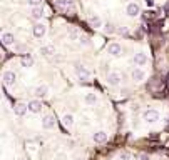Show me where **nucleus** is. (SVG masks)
Wrapping results in <instances>:
<instances>
[{
    "label": "nucleus",
    "instance_id": "18",
    "mask_svg": "<svg viewBox=\"0 0 169 160\" xmlns=\"http://www.w3.org/2000/svg\"><path fill=\"white\" fill-rule=\"evenodd\" d=\"M30 17L35 18V20H40V18L44 17V8L42 7H32V10H30Z\"/></svg>",
    "mask_w": 169,
    "mask_h": 160
},
{
    "label": "nucleus",
    "instance_id": "26",
    "mask_svg": "<svg viewBox=\"0 0 169 160\" xmlns=\"http://www.w3.org/2000/svg\"><path fill=\"white\" fill-rule=\"evenodd\" d=\"M106 32H107V33H114V32H115L114 25H112V24H107V25H106Z\"/></svg>",
    "mask_w": 169,
    "mask_h": 160
},
{
    "label": "nucleus",
    "instance_id": "4",
    "mask_svg": "<svg viewBox=\"0 0 169 160\" xmlns=\"http://www.w3.org/2000/svg\"><path fill=\"white\" fill-rule=\"evenodd\" d=\"M45 32H47V27L42 24V22L34 25V37H35V39H42V37L45 35Z\"/></svg>",
    "mask_w": 169,
    "mask_h": 160
},
{
    "label": "nucleus",
    "instance_id": "13",
    "mask_svg": "<svg viewBox=\"0 0 169 160\" xmlns=\"http://www.w3.org/2000/svg\"><path fill=\"white\" fill-rule=\"evenodd\" d=\"M144 78H146V72L142 70V68H134L132 70V80H136V82H142Z\"/></svg>",
    "mask_w": 169,
    "mask_h": 160
},
{
    "label": "nucleus",
    "instance_id": "24",
    "mask_svg": "<svg viewBox=\"0 0 169 160\" xmlns=\"http://www.w3.org/2000/svg\"><path fill=\"white\" fill-rule=\"evenodd\" d=\"M27 4L32 5V7H40V4H42V0H27Z\"/></svg>",
    "mask_w": 169,
    "mask_h": 160
},
{
    "label": "nucleus",
    "instance_id": "28",
    "mask_svg": "<svg viewBox=\"0 0 169 160\" xmlns=\"http://www.w3.org/2000/svg\"><path fill=\"white\" fill-rule=\"evenodd\" d=\"M117 33H121V35H127V29H117Z\"/></svg>",
    "mask_w": 169,
    "mask_h": 160
},
{
    "label": "nucleus",
    "instance_id": "11",
    "mask_svg": "<svg viewBox=\"0 0 169 160\" xmlns=\"http://www.w3.org/2000/svg\"><path fill=\"white\" fill-rule=\"evenodd\" d=\"M42 127L45 128V130H50V128L55 127V120L52 115H45V117L42 118Z\"/></svg>",
    "mask_w": 169,
    "mask_h": 160
},
{
    "label": "nucleus",
    "instance_id": "9",
    "mask_svg": "<svg viewBox=\"0 0 169 160\" xmlns=\"http://www.w3.org/2000/svg\"><path fill=\"white\" fill-rule=\"evenodd\" d=\"M121 80H122V77H121V74H119V72H111V74L107 75L109 85H119V83H121Z\"/></svg>",
    "mask_w": 169,
    "mask_h": 160
},
{
    "label": "nucleus",
    "instance_id": "5",
    "mask_svg": "<svg viewBox=\"0 0 169 160\" xmlns=\"http://www.w3.org/2000/svg\"><path fill=\"white\" fill-rule=\"evenodd\" d=\"M27 110H29V105H27V103H24V102L15 103V107H14V114L18 115V117H24V115L27 114Z\"/></svg>",
    "mask_w": 169,
    "mask_h": 160
},
{
    "label": "nucleus",
    "instance_id": "30",
    "mask_svg": "<svg viewBox=\"0 0 169 160\" xmlns=\"http://www.w3.org/2000/svg\"><path fill=\"white\" fill-rule=\"evenodd\" d=\"M141 160H151V158H149L148 153H142V155H141Z\"/></svg>",
    "mask_w": 169,
    "mask_h": 160
},
{
    "label": "nucleus",
    "instance_id": "22",
    "mask_svg": "<svg viewBox=\"0 0 169 160\" xmlns=\"http://www.w3.org/2000/svg\"><path fill=\"white\" fill-rule=\"evenodd\" d=\"M14 49H15V53H27V45L25 43H15L14 45Z\"/></svg>",
    "mask_w": 169,
    "mask_h": 160
},
{
    "label": "nucleus",
    "instance_id": "1",
    "mask_svg": "<svg viewBox=\"0 0 169 160\" xmlns=\"http://www.w3.org/2000/svg\"><path fill=\"white\" fill-rule=\"evenodd\" d=\"M2 80H4L5 87H12L15 83V80H17V75H15V72H12V70H5L4 75H2Z\"/></svg>",
    "mask_w": 169,
    "mask_h": 160
},
{
    "label": "nucleus",
    "instance_id": "16",
    "mask_svg": "<svg viewBox=\"0 0 169 160\" xmlns=\"http://www.w3.org/2000/svg\"><path fill=\"white\" fill-rule=\"evenodd\" d=\"M35 97H39V99H44V97H47V93H49V87L45 85V83H42V85H39L35 89Z\"/></svg>",
    "mask_w": 169,
    "mask_h": 160
},
{
    "label": "nucleus",
    "instance_id": "23",
    "mask_svg": "<svg viewBox=\"0 0 169 160\" xmlns=\"http://www.w3.org/2000/svg\"><path fill=\"white\" fill-rule=\"evenodd\" d=\"M96 102H97V95H96V93H87L86 95V103L87 105H94Z\"/></svg>",
    "mask_w": 169,
    "mask_h": 160
},
{
    "label": "nucleus",
    "instance_id": "29",
    "mask_svg": "<svg viewBox=\"0 0 169 160\" xmlns=\"http://www.w3.org/2000/svg\"><path fill=\"white\" fill-rule=\"evenodd\" d=\"M144 2H146L148 7H154V0H144Z\"/></svg>",
    "mask_w": 169,
    "mask_h": 160
},
{
    "label": "nucleus",
    "instance_id": "8",
    "mask_svg": "<svg viewBox=\"0 0 169 160\" xmlns=\"http://www.w3.org/2000/svg\"><path fill=\"white\" fill-rule=\"evenodd\" d=\"M134 64L137 65V67H142V65L148 64V55L144 52H137L136 55H134Z\"/></svg>",
    "mask_w": 169,
    "mask_h": 160
},
{
    "label": "nucleus",
    "instance_id": "20",
    "mask_svg": "<svg viewBox=\"0 0 169 160\" xmlns=\"http://www.w3.org/2000/svg\"><path fill=\"white\" fill-rule=\"evenodd\" d=\"M67 33H69V39L70 40H79L80 39V33H79V30H77L76 27H69Z\"/></svg>",
    "mask_w": 169,
    "mask_h": 160
},
{
    "label": "nucleus",
    "instance_id": "27",
    "mask_svg": "<svg viewBox=\"0 0 169 160\" xmlns=\"http://www.w3.org/2000/svg\"><path fill=\"white\" fill-rule=\"evenodd\" d=\"M79 42L82 43V45H87V43H89V40H87L86 37H80V39H79Z\"/></svg>",
    "mask_w": 169,
    "mask_h": 160
},
{
    "label": "nucleus",
    "instance_id": "7",
    "mask_svg": "<svg viewBox=\"0 0 169 160\" xmlns=\"http://www.w3.org/2000/svg\"><path fill=\"white\" fill-rule=\"evenodd\" d=\"M27 105H29V112H32V114H40L42 112V102L40 100H30Z\"/></svg>",
    "mask_w": 169,
    "mask_h": 160
},
{
    "label": "nucleus",
    "instance_id": "3",
    "mask_svg": "<svg viewBox=\"0 0 169 160\" xmlns=\"http://www.w3.org/2000/svg\"><path fill=\"white\" fill-rule=\"evenodd\" d=\"M142 118L146 122H158L159 120V112L158 110H152V108H149V110H146L142 114Z\"/></svg>",
    "mask_w": 169,
    "mask_h": 160
},
{
    "label": "nucleus",
    "instance_id": "2",
    "mask_svg": "<svg viewBox=\"0 0 169 160\" xmlns=\"http://www.w3.org/2000/svg\"><path fill=\"white\" fill-rule=\"evenodd\" d=\"M107 52L111 53L112 57H121V55H122V47L119 45V43L112 42L107 45Z\"/></svg>",
    "mask_w": 169,
    "mask_h": 160
},
{
    "label": "nucleus",
    "instance_id": "25",
    "mask_svg": "<svg viewBox=\"0 0 169 160\" xmlns=\"http://www.w3.org/2000/svg\"><path fill=\"white\" fill-rule=\"evenodd\" d=\"M119 157H121V160H129L131 158V153L127 152V150H124V152H121V155H119Z\"/></svg>",
    "mask_w": 169,
    "mask_h": 160
},
{
    "label": "nucleus",
    "instance_id": "14",
    "mask_svg": "<svg viewBox=\"0 0 169 160\" xmlns=\"http://www.w3.org/2000/svg\"><path fill=\"white\" fill-rule=\"evenodd\" d=\"M92 139H94V142H96V143H106V142H107V133L102 132V130H99V132L94 133Z\"/></svg>",
    "mask_w": 169,
    "mask_h": 160
},
{
    "label": "nucleus",
    "instance_id": "21",
    "mask_svg": "<svg viewBox=\"0 0 169 160\" xmlns=\"http://www.w3.org/2000/svg\"><path fill=\"white\" fill-rule=\"evenodd\" d=\"M62 125H64L65 128H70L72 125H74V117H72L70 114L64 115V117H62Z\"/></svg>",
    "mask_w": 169,
    "mask_h": 160
},
{
    "label": "nucleus",
    "instance_id": "6",
    "mask_svg": "<svg viewBox=\"0 0 169 160\" xmlns=\"http://www.w3.org/2000/svg\"><path fill=\"white\" fill-rule=\"evenodd\" d=\"M76 74H77V77H79L80 80H87V78L90 77V72L87 70L86 67H82L80 64H77V65H76Z\"/></svg>",
    "mask_w": 169,
    "mask_h": 160
},
{
    "label": "nucleus",
    "instance_id": "10",
    "mask_svg": "<svg viewBox=\"0 0 169 160\" xmlns=\"http://www.w3.org/2000/svg\"><path fill=\"white\" fill-rule=\"evenodd\" d=\"M126 12H127V15H129V17H137V15L141 14V8H139V5H137V4L131 2V4L127 5Z\"/></svg>",
    "mask_w": 169,
    "mask_h": 160
},
{
    "label": "nucleus",
    "instance_id": "12",
    "mask_svg": "<svg viewBox=\"0 0 169 160\" xmlns=\"http://www.w3.org/2000/svg\"><path fill=\"white\" fill-rule=\"evenodd\" d=\"M20 64H22V67H25V68L32 67L34 65V57L30 55V53H24V55L20 57Z\"/></svg>",
    "mask_w": 169,
    "mask_h": 160
},
{
    "label": "nucleus",
    "instance_id": "19",
    "mask_svg": "<svg viewBox=\"0 0 169 160\" xmlns=\"http://www.w3.org/2000/svg\"><path fill=\"white\" fill-rule=\"evenodd\" d=\"M40 53H42L44 57H52L55 53V49L52 45H44V47H40Z\"/></svg>",
    "mask_w": 169,
    "mask_h": 160
},
{
    "label": "nucleus",
    "instance_id": "15",
    "mask_svg": "<svg viewBox=\"0 0 169 160\" xmlns=\"http://www.w3.org/2000/svg\"><path fill=\"white\" fill-rule=\"evenodd\" d=\"M87 20H89L90 27H94V29H101V27H102V18L97 17V15H90Z\"/></svg>",
    "mask_w": 169,
    "mask_h": 160
},
{
    "label": "nucleus",
    "instance_id": "17",
    "mask_svg": "<svg viewBox=\"0 0 169 160\" xmlns=\"http://www.w3.org/2000/svg\"><path fill=\"white\" fill-rule=\"evenodd\" d=\"M2 42H4V45H14V43H15L14 33H10V32L2 33Z\"/></svg>",
    "mask_w": 169,
    "mask_h": 160
}]
</instances>
